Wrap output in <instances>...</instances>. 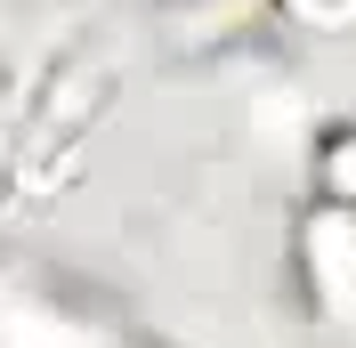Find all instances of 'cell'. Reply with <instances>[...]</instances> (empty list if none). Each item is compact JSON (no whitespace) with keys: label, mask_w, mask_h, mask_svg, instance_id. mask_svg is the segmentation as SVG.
<instances>
[{"label":"cell","mask_w":356,"mask_h":348,"mask_svg":"<svg viewBox=\"0 0 356 348\" xmlns=\"http://www.w3.org/2000/svg\"><path fill=\"white\" fill-rule=\"evenodd\" d=\"M259 17V0H178L170 8V49H219Z\"/></svg>","instance_id":"6da1fadb"},{"label":"cell","mask_w":356,"mask_h":348,"mask_svg":"<svg viewBox=\"0 0 356 348\" xmlns=\"http://www.w3.org/2000/svg\"><path fill=\"white\" fill-rule=\"evenodd\" d=\"M316 195H324V211L356 219V122L324 130V146H316Z\"/></svg>","instance_id":"7a4b0ae2"}]
</instances>
